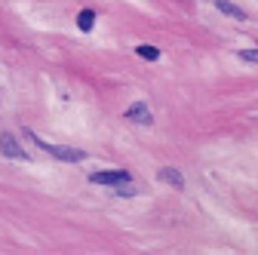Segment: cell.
Returning a JSON list of instances; mask_svg holds the SVG:
<instances>
[{"label":"cell","mask_w":258,"mask_h":255,"mask_svg":"<svg viewBox=\"0 0 258 255\" xmlns=\"http://www.w3.org/2000/svg\"><path fill=\"white\" fill-rule=\"evenodd\" d=\"M31 139H34L43 151H49L52 157H58V160H71V163H77V160H83V151H77V148H61V145H49V142H43L40 136H34L31 133Z\"/></svg>","instance_id":"cell-1"},{"label":"cell","mask_w":258,"mask_h":255,"mask_svg":"<svg viewBox=\"0 0 258 255\" xmlns=\"http://www.w3.org/2000/svg\"><path fill=\"white\" fill-rule=\"evenodd\" d=\"M0 151H4V157H7V160H28V154L16 145V139L10 136V133H4V136H0Z\"/></svg>","instance_id":"cell-2"},{"label":"cell","mask_w":258,"mask_h":255,"mask_svg":"<svg viewBox=\"0 0 258 255\" xmlns=\"http://www.w3.org/2000/svg\"><path fill=\"white\" fill-rule=\"evenodd\" d=\"M95 184H123V181H129V172L126 169H108V172H95V175H89Z\"/></svg>","instance_id":"cell-3"},{"label":"cell","mask_w":258,"mask_h":255,"mask_svg":"<svg viewBox=\"0 0 258 255\" xmlns=\"http://www.w3.org/2000/svg\"><path fill=\"white\" fill-rule=\"evenodd\" d=\"M126 117L133 120V123H142V126H151V123H154V117H151V111H148V105H145V102L129 105V108H126Z\"/></svg>","instance_id":"cell-4"},{"label":"cell","mask_w":258,"mask_h":255,"mask_svg":"<svg viewBox=\"0 0 258 255\" xmlns=\"http://www.w3.org/2000/svg\"><path fill=\"white\" fill-rule=\"evenodd\" d=\"M157 175H160V181H166V184H172V187H178V190L184 187V178H181V172H178V169H172V166H163V169H160Z\"/></svg>","instance_id":"cell-5"},{"label":"cell","mask_w":258,"mask_h":255,"mask_svg":"<svg viewBox=\"0 0 258 255\" xmlns=\"http://www.w3.org/2000/svg\"><path fill=\"white\" fill-rule=\"evenodd\" d=\"M215 7H218L224 16H231V19H237V22H246V13H243L240 7H234L231 0H215Z\"/></svg>","instance_id":"cell-6"},{"label":"cell","mask_w":258,"mask_h":255,"mask_svg":"<svg viewBox=\"0 0 258 255\" xmlns=\"http://www.w3.org/2000/svg\"><path fill=\"white\" fill-rule=\"evenodd\" d=\"M77 25H80L83 31H89V28L95 25V13H92V10H83V13L77 16Z\"/></svg>","instance_id":"cell-7"},{"label":"cell","mask_w":258,"mask_h":255,"mask_svg":"<svg viewBox=\"0 0 258 255\" xmlns=\"http://www.w3.org/2000/svg\"><path fill=\"white\" fill-rule=\"evenodd\" d=\"M136 52H139V55H142L145 61H157V58H160V52H157L154 46H148V43H142V46H136Z\"/></svg>","instance_id":"cell-8"},{"label":"cell","mask_w":258,"mask_h":255,"mask_svg":"<svg viewBox=\"0 0 258 255\" xmlns=\"http://www.w3.org/2000/svg\"><path fill=\"white\" fill-rule=\"evenodd\" d=\"M240 58H246V61H258V49H240Z\"/></svg>","instance_id":"cell-9"}]
</instances>
